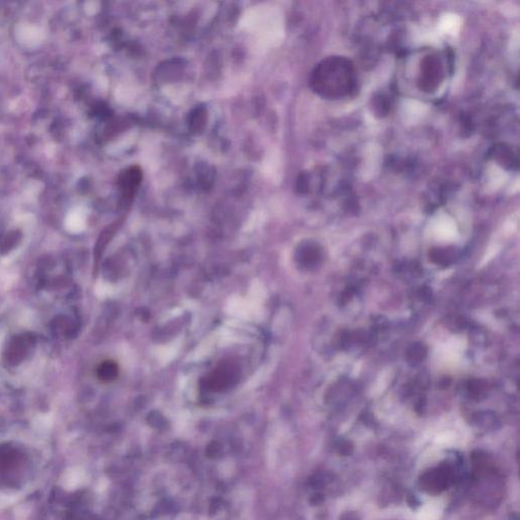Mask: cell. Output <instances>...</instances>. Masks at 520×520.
I'll use <instances>...</instances> for the list:
<instances>
[{"instance_id": "6", "label": "cell", "mask_w": 520, "mask_h": 520, "mask_svg": "<svg viewBox=\"0 0 520 520\" xmlns=\"http://www.w3.org/2000/svg\"><path fill=\"white\" fill-rule=\"evenodd\" d=\"M426 351H425L424 346L421 344H414L407 353L410 360L412 361H420L424 358Z\"/></svg>"}, {"instance_id": "3", "label": "cell", "mask_w": 520, "mask_h": 520, "mask_svg": "<svg viewBox=\"0 0 520 520\" xmlns=\"http://www.w3.org/2000/svg\"><path fill=\"white\" fill-rule=\"evenodd\" d=\"M206 119H208V113H206V108L200 106L194 109L188 118L190 131L196 134L202 132L206 126Z\"/></svg>"}, {"instance_id": "2", "label": "cell", "mask_w": 520, "mask_h": 520, "mask_svg": "<svg viewBox=\"0 0 520 520\" xmlns=\"http://www.w3.org/2000/svg\"><path fill=\"white\" fill-rule=\"evenodd\" d=\"M141 179H143V173L139 167H130V169L124 171L123 174L120 177L119 184L122 193L128 200H131L134 196L135 192L139 189Z\"/></svg>"}, {"instance_id": "4", "label": "cell", "mask_w": 520, "mask_h": 520, "mask_svg": "<svg viewBox=\"0 0 520 520\" xmlns=\"http://www.w3.org/2000/svg\"><path fill=\"white\" fill-rule=\"evenodd\" d=\"M98 374L99 377L104 380V381H111V380L115 379L117 377V365L112 362H106L99 368Z\"/></svg>"}, {"instance_id": "1", "label": "cell", "mask_w": 520, "mask_h": 520, "mask_svg": "<svg viewBox=\"0 0 520 520\" xmlns=\"http://www.w3.org/2000/svg\"><path fill=\"white\" fill-rule=\"evenodd\" d=\"M238 369L232 364H223L206 378V388L211 390H223L231 388L238 380Z\"/></svg>"}, {"instance_id": "5", "label": "cell", "mask_w": 520, "mask_h": 520, "mask_svg": "<svg viewBox=\"0 0 520 520\" xmlns=\"http://www.w3.org/2000/svg\"><path fill=\"white\" fill-rule=\"evenodd\" d=\"M460 19L454 14H446L441 20V27L447 33L456 34L460 29Z\"/></svg>"}]
</instances>
